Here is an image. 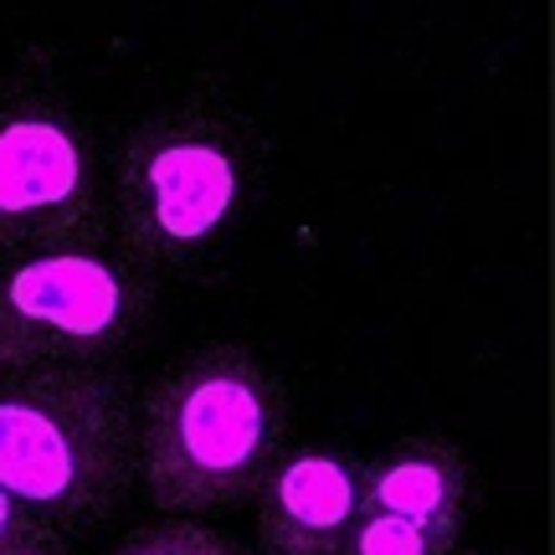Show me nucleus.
<instances>
[{"mask_svg": "<svg viewBox=\"0 0 555 555\" xmlns=\"http://www.w3.org/2000/svg\"><path fill=\"white\" fill-rule=\"evenodd\" d=\"M288 437L283 386L237 345H211L144 397L139 478L150 504L206 515L253 494Z\"/></svg>", "mask_w": 555, "mask_h": 555, "instance_id": "f257e3e1", "label": "nucleus"}, {"mask_svg": "<svg viewBox=\"0 0 555 555\" xmlns=\"http://www.w3.org/2000/svg\"><path fill=\"white\" fill-rule=\"evenodd\" d=\"M134 474L129 401L99 365L0 376V489L52 530L99 525Z\"/></svg>", "mask_w": 555, "mask_h": 555, "instance_id": "f03ea898", "label": "nucleus"}, {"mask_svg": "<svg viewBox=\"0 0 555 555\" xmlns=\"http://www.w3.org/2000/svg\"><path fill=\"white\" fill-rule=\"evenodd\" d=\"M247 144L221 119L165 114L139 124L119 155L114 217L124 253L155 268L206 258L242 211Z\"/></svg>", "mask_w": 555, "mask_h": 555, "instance_id": "7ed1b4c3", "label": "nucleus"}, {"mask_svg": "<svg viewBox=\"0 0 555 555\" xmlns=\"http://www.w3.org/2000/svg\"><path fill=\"white\" fill-rule=\"evenodd\" d=\"M150 288L129 253L82 237L0 262V376L99 365L134 335Z\"/></svg>", "mask_w": 555, "mask_h": 555, "instance_id": "20e7f679", "label": "nucleus"}, {"mask_svg": "<svg viewBox=\"0 0 555 555\" xmlns=\"http://www.w3.org/2000/svg\"><path fill=\"white\" fill-rule=\"evenodd\" d=\"M82 237H99L88 119L41 82L0 93V258Z\"/></svg>", "mask_w": 555, "mask_h": 555, "instance_id": "39448f33", "label": "nucleus"}, {"mask_svg": "<svg viewBox=\"0 0 555 555\" xmlns=\"http://www.w3.org/2000/svg\"><path fill=\"white\" fill-rule=\"evenodd\" d=\"M365 463L339 448H288L258 483V555H339L360 519Z\"/></svg>", "mask_w": 555, "mask_h": 555, "instance_id": "423d86ee", "label": "nucleus"}, {"mask_svg": "<svg viewBox=\"0 0 555 555\" xmlns=\"http://www.w3.org/2000/svg\"><path fill=\"white\" fill-rule=\"evenodd\" d=\"M360 504L376 515H401L427 530L457 535L468 504V463L442 437H406L365 463Z\"/></svg>", "mask_w": 555, "mask_h": 555, "instance_id": "0eeeda50", "label": "nucleus"}, {"mask_svg": "<svg viewBox=\"0 0 555 555\" xmlns=\"http://www.w3.org/2000/svg\"><path fill=\"white\" fill-rule=\"evenodd\" d=\"M457 535L427 530L416 519L401 515H376V509H360V519L350 525V535L339 545V555H448Z\"/></svg>", "mask_w": 555, "mask_h": 555, "instance_id": "6e6552de", "label": "nucleus"}, {"mask_svg": "<svg viewBox=\"0 0 555 555\" xmlns=\"http://www.w3.org/2000/svg\"><path fill=\"white\" fill-rule=\"evenodd\" d=\"M114 555H247V551L232 535L201 525V519H159V525L134 530Z\"/></svg>", "mask_w": 555, "mask_h": 555, "instance_id": "1a4fd4ad", "label": "nucleus"}, {"mask_svg": "<svg viewBox=\"0 0 555 555\" xmlns=\"http://www.w3.org/2000/svg\"><path fill=\"white\" fill-rule=\"evenodd\" d=\"M0 555H62V530L0 489Z\"/></svg>", "mask_w": 555, "mask_h": 555, "instance_id": "9d476101", "label": "nucleus"}]
</instances>
